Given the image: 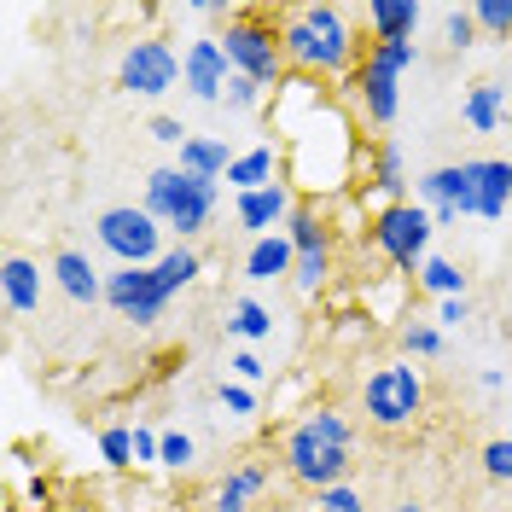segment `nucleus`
I'll return each mask as SVG.
<instances>
[{"label": "nucleus", "mask_w": 512, "mask_h": 512, "mask_svg": "<svg viewBox=\"0 0 512 512\" xmlns=\"http://www.w3.org/2000/svg\"><path fill=\"white\" fill-rule=\"evenodd\" d=\"M280 47H286V70H297V76H344V70L361 64L344 6H291V12H280Z\"/></svg>", "instance_id": "f257e3e1"}, {"label": "nucleus", "mask_w": 512, "mask_h": 512, "mask_svg": "<svg viewBox=\"0 0 512 512\" xmlns=\"http://www.w3.org/2000/svg\"><path fill=\"white\" fill-rule=\"evenodd\" d=\"M286 472L309 489H338L350 478V419L332 414V408H315L286 437Z\"/></svg>", "instance_id": "f03ea898"}, {"label": "nucleus", "mask_w": 512, "mask_h": 512, "mask_svg": "<svg viewBox=\"0 0 512 512\" xmlns=\"http://www.w3.org/2000/svg\"><path fill=\"white\" fill-rule=\"evenodd\" d=\"M146 216H158L169 233H181L187 245L192 233H204L210 216H216V181H198L187 169H152L146 175Z\"/></svg>", "instance_id": "7ed1b4c3"}, {"label": "nucleus", "mask_w": 512, "mask_h": 512, "mask_svg": "<svg viewBox=\"0 0 512 512\" xmlns=\"http://www.w3.org/2000/svg\"><path fill=\"white\" fill-rule=\"evenodd\" d=\"M419 59L414 41H367V53L355 64V99H361V111H367V123L373 128H390L396 123V82H402V70Z\"/></svg>", "instance_id": "20e7f679"}, {"label": "nucleus", "mask_w": 512, "mask_h": 512, "mask_svg": "<svg viewBox=\"0 0 512 512\" xmlns=\"http://www.w3.org/2000/svg\"><path fill=\"white\" fill-rule=\"evenodd\" d=\"M227 59L239 76H251L262 88H286V47H280V18L268 12H239L222 35Z\"/></svg>", "instance_id": "39448f33"}, {"label": "nucleus", "mask_w": 512, "mask_h": 512, "mask_svg": "<svg viewBox=\"0 0 512 512\" xmlns=\"http://www.w3.org/2000/svg\"><path fill=\"white\" fill-rule=\"evenodd\" d=\"M158 239H163V222L134 210V204H117L99 216V245L117 256V268H158Z\"/></svg>", "instance_id": "423d86ee"}, {"label": "nucleus", "mask_w": 512, "mask_h": 512, "mask_svg": "<svg viewBox=\"0 0 512 512\" xmlns=\"http://www.w3.org/2000/svg\"><path fill=\"white\" fill-rule=\"evenodd\" d=\"M431 210H419L414 198L408 204H384L379 216H373V245H379L396 268H425V245H431Z\"/></svg>", "instance_id": "0eeeda50"}, {"label": "nucleus", "mask_w": 512, "mask_h": 512, "mask_svg": "<svg viewBox=\"0 0 512 512\" xmlns=\"http://www.w3.org/2000/svg\"><path fill=\"white\" fill-rule=\"evenodd\" d=\"M419 402H425V384L408 361H384L379 373L367 379V419L379 425V431H396V425H408L419 414Z\"/></svg>", "instance_id": "6e6552de"}, {"label": "nucleus", "mask_w": 512, "mask_h": 512, "mask_svg": "<svg viewBox=\"0 0 512 512\" xmlns=\"http://www.w3.org/2000/svg\"><path fill=\"white\" fill-rule=\"evenodd\" d=\"M117 76H123L128 94L152 99V94H169V88L187 76V59H175V47H169V41L146 35V41H134V47L123 53V70H117Z\"/></svg>", "instance_id": "1a4fd4ad"}, {"label": "nucleus", "mask_w": 512, "mask_h": 512, "mask_svg": "<svg viewBox=\"0 0 512 512\" xmlns=\"http://www.w3.org/2000/svg\"><path fill=\"white\" fill-rule=\"evenodd\" d=\"M105 303L134 326H152L163 315V303H169V291H163L158 268H111L105 274Z\"/></svg>", "instance_id": "9d476101"}, {"label": "nucleus", "mask_w": 512, "mask_h": 512, "mask_svg": "<svg viewBox=\"0 0 512 512\" xmlns=\"http://www.w3.org/2000/svg\"><path fill=\"white\" fill-rule=\"evenodd\" d=\"M187 94L192 99H222L227 94V82H233V59H227V47H222V35H198L187 47Z\"/></svg>", "instance_id": "9b49d317"}, {"label": "nucleus", "mask_w": 512, "mask_h": 512, "mask_svg": "<svg viewBox=\"0 0 512 512\" xmlns=\"http://www.w3.org/2000/svg\"><path fill=\"white\" fill-rule=\"evenodd\" d=\"M414 198L419 204H454L460 216H478V181H472V163H448V169H431L414 181Z\"/></svg>", "instance_id": "f8f14e48"}, {"label": "nucleus", "mask_w": 512, "mask_h": 512, "mask_svg": "<svg viewBox=\"0 0 512 512\" xmlns=\"http://www.w3.org/2000/svg\"><path fill=\"white\" fill-rule=\"evenodd\" d=\"M291 187L286 181H274V187H262V192H239V227H251L256 239H268L274 227H286L291 222Z\"/></svg>", "instance_id": "ddd939ff"}, {"label": "nucleus", "mask_w": 512, "mask_h": 512, "mask_svg": "<svg viewBox=\"0 0 512 512\" xmlns=\"http://www.w3.org/2000/svg\"><path fill=\"white\" fill-rule=\"evenodd\" d=\"M367 30L373 41H414L419 30V0H367Z\"/></svg>", "instance_id": "4468645a"}, {"label": "nucleus", "mask_w": 512, "mask_h": 512, "mask_svg": "<svg viewBox=\"0 0 512 512\" xmlns=\"http://www.w3.org/2000/svg\"><path fill=\"white\" fill-rule=\"evenodd\" d=\"M472 181H478V216H483V222L507 216V198H512V163H507V158H478V163H472Z\"/></svg>", "instance_id": "2eb2a0df"}, {"label": "nucleus", "mask_w": 512, "mask_h": 512, "mask_svg": "<svg viewBox=\"0 0 512 512\" xmlns=\"http://www.w3.org/2000/svg\"><path fill=\"white\" fill-rule=\"evenodd\" d=\"M53 280H59V291L70 297V303H94V297H105V280H99V268L82 251L53 256Z\"/></svg>", "instance_id": "dca6fc26"}, {"label": "nucleus", "mask_w": 512, "mask_h": 512, "mask_svg": "<svg viewBox=\"0 0 512 512\" xmlns=\"http://www.w3.org/2000/svg\"><path fill=\"white\" fill-rule=\"evenodd\" d=\"M367 187L390 198V204H408L402 192H408V175H402V152H396V140H379L373 152H367Z\"/></svg>", "instance_id": "f3484780"}, {"label": "nucleus", "mask_w": 512, "mask_h": 512, "mask_svg": "<svg viewBox=\"0 0 512 512\" xmlns=\"http://www.w3.org/2000/svg\"><path fill=\"white\" fill-rule=\"evenodd\" d=\"M297 268V245H291L286 233H268V239H256L251 256H245V274L251 280H280Z\"/></svg>", "instance_id": "a211bd4d"}, {"label": "nucleus", "mask_w": 512, "mask_h": 512, "mask_svg": "<svg viewBox=\"0 0 512 512\" xmlns=\"http://www.w3.org/2000/svg\"><path fill=\"white\" fill-rule=\"evenodd\" d=\"M0 280H6V303H12L18 315H30V309H41V268H35L30 256H12Z\"/></svg>", "instance_id": "6ab92c4d"}, {"label": "nucleus", "mask_w": 512, "mask_h": 512, "mask_svg": "<svg viewBox=\"0 0 512 512\" xmlns=\"http://www.w3.org/2000/svg\"><path fill=\"white\" fill-rule=\"evenodd\" d=\"M262 483H268V472H262V466H239V472H233L222 489H216L210 512H245L256 495H262Z\"/></svg>", "instance_id": "aec40b11"}, {"label": "nucleus", "mask_w": 512, "mask_h": 512, "mask_svg": "<svg viewBox=\"0 0 512 512\" xmlns=\"http://www.w3.org/2000/svg\"><path fill=\"white\" fill-rule=\"evenodd\" d=\"M181 169L198 175V181H222L227 169H233V158H227L222 140H187V146H181Z\"/></svg>", "instance_id": "412c9836"}, {"label": "nucleus", "mask_w": 512, "mask_h": 512, "mask_svg": "<svg viewBox=\"0 0 512 512\" xmlns=\"http://www.w3.org/2000/svg\"><path fill=\"white\" fill-rule=\"evenodd\" d=\"M274 146H256V152H245V158H233V169H227V181L239 192H262V187H274Z\"/></svg>", "instance_id": "4be33fe9"}, {"label": "nucleus", "mask_w": 512, "mask_h": 512, "mask_svg": "<svg viewBox=\"0 0 512 512\" xmlns=\"http://www.w3.org/2000/svg\"><path fill=\"white\" fill-rule=\"evenodd\" d=\"M501 111H507V88L501 82H478L466 94V123L478 128V134H489V128L501 123Z\"/></svg>", "instance_id": "5701e85b"}, {"label": "nucleus", "mask_w": 512, "mask_h": 512, "mask_svg": "<svg viewBox=\"0 0 512 512\" xmlns=\"http://www.w3.org/2000/svg\"><path fill=\"white\" fill-rule=\"evenodd\" d=\"M291 245H297V251H320V245H332V239H326V210H320V204H297V210H291Z\"/></svg>", "instance_id": "b1692460"}, {"label": "nucleus", "mask_w": 512, "mask_h": 512, "mask_svg": "<svg viewBox=\"0 0 512 512\" xmlns=\"http://www.w3.org/2000/svg\"><path fill=\"white\" fill-rule=\"evenodd\" d=\"M227 332H233V338H245V344H256V338H268V332H274V315H268L256 297H239V303H233V320H227Z\"/></svg>", "instance_id": "393cba45"}, {"label": "nucleus", "mask_w": 512, "mask_h": 512, "mask_svg": "<svg viewBox=\"0 0 512 512\" xmlns=\"http://www.w3.org/2000/svg\"><path fill=\"white\" fill-rule=\"evenodd\" d=\"M158 280H163L169 297H175L181 286H192V280H198V251H192V245H175V251L158 262Z\"/></svg>", "instance_id": "a878e982"}, {"label": "nucleus", "mask_w": 512, "mask_h": 512, "mask_svg": "<svg viewBox=\"0 0 512 512\" xmlns=\"http://www.w3.org/2000/svg\"><path fill=\"white\" fill-rule=\"evenodd\" d=\"M326 274H332V245H320V251H297V268H291V286L297 291H320L326 286Z\"/></svg>", "instance_id": "bb28decb"}, {"label": "nucleus", "mask_w": 512, "mask_h": 512, "mask_svg": "<svg viewBox=\"0 0 512 512\" xmlns=\"http://www.w3.org/2000/svg\"><path fill=\"white\" fill-rule=\"evenodd\" d=\"M419 280H425V291H437V297H460V268L443 262V256H425Z\"/></svg>", "instance_id": "cd10ccee"}, {"label": "nucleus", "mask_w": 512, "mask_h": 512, "mask_svg": "<svg viewBox=\"0 0 512 512\" xmlns=\"http://www.w3.org/2000/svg\"><path fill=\"white\" fill-rule=\"evenodd\" d=\"M472 24L507 41L512 35V0H478V6H472Z\"/></svg>", "instance_id": "c85d7f7f"}, {"label": "nucleus", "mask_w": 512, "mask_h": 512, "mask_svg": "<svg viewBox=\"0 0 512 512\" xmlns=\"http://www.w3.org/2000/svg\"><path fill=\"white\" fill-rule=\"evenodd\" d=\"M99 454H105L111 466H134V431H123V425L99 431Z\"/></svg>", "instance_id": "c756f323"}, {"label": "nucleus", "mask_w": 512, "mask_h": 512, "mask_svg": "<svg viewBox=\"0 0 512 512\" xmlns=\"http://www.w3.org/2000/svg\"><path fill=\"white\" fill-rule=\"evenodd\" d=\"M443 30H448V47H454V53H466V47L478 41V24H472V6H454Z\"/></svg>", "instance_id": "7c9ffc66"}, {"label": "nucleus", "mask_w": 512, "mask_h": 512, "mask_svg": "<svg viewBox=\"0 0 512 512\" xmlns=\"http://www.w3.org/2000/svg\"><path fill=\"white\" fill-rule=\"evenodd\" d=\"M402 344H408L414 355H437V350H443V332H437V326H425V320H414V326H402Z\"/></svg>", "instance_id": "2f4dec72"}, {"label": "nucleus", "mask_w": 512, "mask_h": 512, "mask_svg": "<svg viewBox=\"0 0 512 512\" xmlns=\"http://www.w3.org/2000/svg\"><path fill=\"white\" fill-rule=\"evenodd\" d=\"M315 512H361V495H355L350 483H338V489H320Z\"/></svg>", "instance_id": "473e14b6"}, {"label": "nucleus", "mask_w": 512, "mask_h": 512, "mask_svg": "<svg viewBox=\"0 0 512 512\" xmlns=\"http://www.w3.org/2000/svg\"><path fill=\"white\" fill-rule=\"evenodd\" d=\"M227 105H239V111H251L256 99H262V82H251V76H239V70H233V82H227Z\"/></svg>", "instance_id": "72a5a7b5"}, {"label": "nucleus", "mask_w": 512, "mask_h": 512, "mask_svg": "<svg viewBox=\"0 0 512 512\" xmlns=\"http://www.w3.org/2000/svg\"><path fill=\"white\" fill-rule=\"evenodd\" d=\"M163 466H192V437L187 431H163Z\"/></svg>", "instance_id": "f704fd0d"}, {"label": "nucleus", "mask_w": 512, "mask_h": 512, "mask_svg": "<svg viewBox=\"0 0 512 512\" xmlns=\"http://www.w3.org/2000/svg\"><path fill=\"white\" fill-rule=\"evenodd\" d=\"M483 466H489V478H507L512 483V443H507V437L483 448Z\"/></svg>", "instance_id": "c9c22d12"}, {"label": "nucleus", "mask_w": 512, "mask_h": 512, "mask_svg": "<svg viewBox=\"0 0 512 512\" xmlns=\"http://www.w3.org/2000/svg\"><path fill=\"white\" fill-rule=\"evenodd\" d=\"M222 408H233V414H251V408H256L251 384H222Z\"/></svg>", "instance_id": "e433bc0d"}, {"label": "nucleus", "mask_w": 512, "mask_h": 512, "mask_svg": "<svg viewBox=\"0 0 512 512\" xmlns=\"http://www.w3.org/2000/svg\"><path fill=\"white\" fill-rule=\"evenodd\" d=\"M227 367L239 373V384H256V379H262V361H256L251 350H239V355H233V361H227Z\"/></svg>", "instance_id": "4c0bfd02"}, {"label": "nucleus", "mask_w": 512, "mask_h": 512, "mask_svg": "<svg viewBox=\"0 0 512 512\" xmlns=\"http://www.w3.org/2000/svg\"><path fill=\"white\" fill-rule=\"evenodd\" d=\"M152 134H158V140H169V146H187V128L175 123V117H152Z\"/></svg>", "instance_id": "58836bf2"}, {"label": "nucleus", "mask_w": 512, "mask_h": 512, "mask_svg": "<svg viewBox=\"0 0 512 512\" xmlns=\"http://www.w3.org/2000/svg\"><path fill=\"white\" fill-rule=\"evenodd\" d=\"M134 460H163V437H152V431H134Z\"/></svg>", "instance_id": "ea45409f"}, {"label": "nucleus", "mask_w": 512, "mask_h": 512, "mask_svg": "<svg viewBox=\"0 0 512 512\" xmlns=\"http://www.w3.org/2000/svg\"><path fill=\"white\" fill-rule=\"evenodd\" d=\"M437 320H443V326H460V320H466V297H443Z\"/></svg>", "instance_id": "a19ab883"}, {"label": "nucleus", "mask_w": 512, "mask_h": 512, "mask_svg": "<svg viewBox=\"0 0 512 512\" xmlns=\"http://www.w3.org/2000/svg\"><path fill=\"white\" fill-rule=\"evenodd\" d=\"M431 222L448 227V222H460V210H454V204H437V210H431Z\"/></svg>", "instance_id": "79ce46f5"}, {"label": "nucleus", "mask_w": 512, "mask_h": 512, "mask_svg": "<svg viewBox=\"0 0 512 512\" xmlns=\"http://www.w3.org/2000/svg\"><path fill=\"white\" fill-rule=\"evenodd\" d=\"M390 512H425V507H414V501H402V507H390Z\"/></svg>", "instance_id": "37998d69"}, {"label": "nucleus", "mask_w": 512, "mask_h": 512, "mask_svg": "<svg viewBox=\"0 0 512 512\" xmlns=\"http://www.w3.org/2000/svg\"><path fill=\"white\" fill-rule=\"evenodd\" d=\"M507 123H512V105H507Z\"/></svg>", "instance_id": "c03bdc74"}]
</instances>
